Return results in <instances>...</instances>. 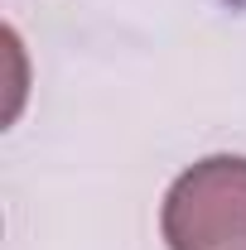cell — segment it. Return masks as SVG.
<instances>
[{
	"mask_svg": "<svg viewBox=\"0 0 246 250\" xmlns=\"http://www.w3.org/2000/svg\"><path fill=\"white\" fill-rule=\"evenodd\" d=\"M169 250H246V159L193 164L164 197Z\"/></svg>",
	"mask_w": 246,
	"mask_h": 250,
	"instance_id": "cell-1",
	"label": "cell"
}]
</instances>
